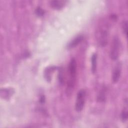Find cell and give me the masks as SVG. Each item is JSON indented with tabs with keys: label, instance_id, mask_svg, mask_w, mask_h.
Here are the masks:
<instances>
[{
	"label": "cell",
	"instance_id": "obj_1",
	"mask_svg": "<svg viewBox=\"0 0 128 128\" xmlns=\"http://www.w3.org/2000/svg\"><path fill=\"white\" fill-rule=\"evenodd\" d=\"M69 78L67 82L66 92L70 95L75 86L76 74V62L74 58H72L68 64Z\"/></svg>",
	"mask_w": 128,
	"mask_h": 128
},
{
	"label": "cell",
	"instance_id": "obj_2",
	"mask_svg": "<svg viewBox=\"0 0 128 128\" xmlns=\"http://www.w3.org/2000/svg\"><path fill=\"white\" fill-rule=\"evenodd\" d=\"M109 34V24L105 22L100 26L98 32V42L102 47L106 46Z\"/></svg>",
	"mask_w": 128,
	"mask_h": 128
},
{
	"label": "cell",
	"instance_id": "obj_3",
	"mask_svg": "<svg viewBox=\"0 0 128 128\" xmlns=\"http://www.w3.org/2000/svg\"><path fill=\"white\" fill-rule=\"evenodd\" d=\"M120 44L119 38L118 36H115L112 40L110 52V58L113 60H118L119 57Z\"/></svg>",
	"mask_w": 128,
	"mask_h": 128
},
{
	"label": "cell",
	"instance_id": "obj_4",
	"mask_svg": "<svg viewBox=\"0 0 128 128\" xmlns=\"http://www.w3.org/2000/svg\"><path fill=\"white\" fill-rule=\"evenodd\" d=\"M86 90L84 89H81L78 92L74 106L76 112H80L83 110L86 102Z\"/></svg>",
	"mask_w": 128,
	"mask_h": 128
},
{
	"label": "cell",
	"instance_id": "obj_5",
	"mask_svg": "<svg viewBox=\"0 0 128 128\" xmlns=\"http://www.w3.org/2000/svg\"><path fill=\"white\" fill-rule=\"evenodd\" d=\"M122 72V64L119 63L115 66L112 74V80L114 83H116L120 76Z\"/></svg>",
	"mask_w": 128,
	"mask_h": 128
},
{
	"label": "cell",
	"instance_id": "obj_6",
	"mask_svg": "<svg viewBox=\"0 0 128 128\" xmlns=\"http://www.w3.org/2000/svg\"><path fill=\"white\" fill-rule=\"evenodd\" d=\"M66 2L67 1L66 0H51L50 2V4L51 8H52L59 10L62 8L64 6Z\"/></svg>",
	"mask_w": 128,
	"mask_h": 128
},
{
	"label": "cell",
	"instance_id": "obj_7",
	"mask_svg": "<svg viewBox=\"0 0 128 128\" xmlns=\"http://www.w3.org/2000/svg\"><path fill=\"white\" fill-rule=\"evenodd\" d=\"M84 39V36L82 35H79L78 36L74 38L68 44V49L72 48L78 45Z\"/></svg>",
	"mask_w": 128,
	"mask_h": 128
},
{
	"label": "cell",
	"instance_id": "obj_8",
	"mask_svg": "<svg viewBox=\"0 0 128 128\" xmlns=\"http://www.w3.org/2000/svg\"><path fill=\"white\" fill-rule=\"evenodd\" d=\"M106 88L104 86L100 90L97 97V101L100 102H105L106 100Z\"/></svg>",
	"mask_w": 128,
	"mask_h": 128
},
{
	"label": "cell",
	"instance_id": "obj_9",
	"mask_svg": "<svg viewBox=\"0 0 128 128\" xmlns=\"http://www.w3.org/2000/svg\"><path fill=\"white\" fill-rule=\"evenodd\" d=\"M97 58L98 56L96 53H94L91 58V70L92 73L94 74L96 70L97 66Z\"/></svg>",
	"mask_w": 128,
	"mask_h": 128
},
{
	"label": "cell",
	"instance_id": "obj_10",
	"mask_svg": "<svg viewBox=\"0 0 128 128\" xmlns=\"http://www.w3.org/2000/svg\"><path fill=\"white\" fill-rule=\"evenodd\" d=\"M56 67L52 66V67H48L47 68H46L44 72V74H45V77L46 78L47 80H50L51 72H53L55 69H56Z\"/></svg>",
	"mask_w": 128,
	"mask_h": 128
},
{
	"label": "cell",
	"instance_id": "obj_11",
	"mask_svg": "<svg viewBox=\"0 0 128 128\" xmlns=\"http://www.w3.org/2000/svg\"><path fill=\"white\" fill-rule=\"evenodd\" d=\"M128 110H127V106L126 108H124L123 110L121 113V118L123 122H125L128 119Z\"/></svg>",
	"mask_w": 128,
	"mask_h": 128
},
{
	"label": "cell",
	"instance_id": "obj_12",
	"mask_svg": "<svg viewBox=\"0 0 128 128\" xmlns=\"http://www.w3.org/2000/svg\"><path fill=\"white\" fill-rule=\"evenodd\" d=\"M35 14L37 16L41 18L42 17L44 14V10L41 8L40 7H38L35 10Z\"/></svg>",
	"mask_w": 128,
	"mask_h": 128
},
{
	"label": "cell",
	"instance_id": "obj_13",
	"mask_svg": "<svg viewBox=\"0 0 128 128\" xmlns=\"http://www.w3.org/2000/svg\"><path fill=\"white\" fill-rule=\"evenodd\" d=\"M1 96L4 98L8 97L10 95V91L8 89H1Z\"/></svg>",
	"mask_w": 128,
	"mask_h": 128
},
{
	"label": "cell",
	"instance_id": "obj_14",
	"mask_svg": "<svg viewBox=\"0 0 128 128\" xmlns=\"http://www.w3.org/2000/svg\"><path fill=\"white\" fill-rule=\"evenodd\" d=\"M58 80L60 84H62L64 83V74H63V70L62 68H60V71L58 73Z\"/></svg>",
	"mask_w": 128,
	"mask_h": 128
},
{
	"label": "cell",
	"instance_id": "obj_15",
	"mask_svg": "<svg viewBox=\"0 0 128 128\" xmlns=\"http://www.w3.org/2000/svg\"><path fill=\"white\" fill-rule=\"evenodd\" d=\"M127 28H128V22L126 20H124L122 24V29L124 36H127Z\"/></svg>",
	"mask_w": 128,
	"mask_h": 128
},
{
	"label": "cell",
	"instance_id": "obj_16",
	"mask_svg": "<svg viewBox=\"0 0 128 128\" xmlns=\"http://www.w3.org/2000/svg\"><path fill=\"white\" fill-rule=\"evenodd\" d=\"M44 101H45V98H44V96H42L40 99V102L41 103V104H43L44 102Z\"/></svg>",
	"mask_w": 128,
	"mask_h": 128
}]
</instances>
